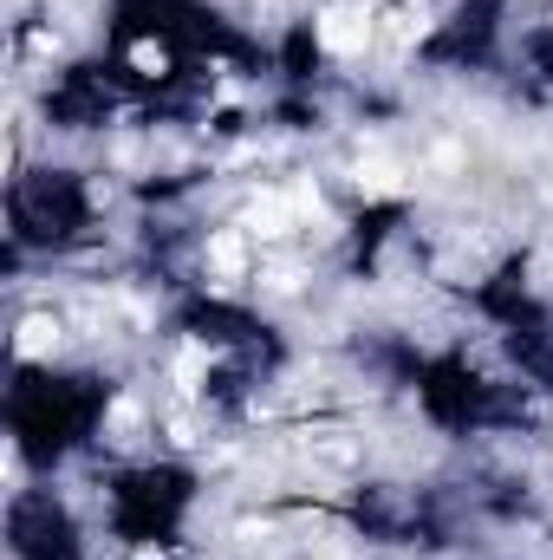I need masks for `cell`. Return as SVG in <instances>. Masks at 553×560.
<instances>
[{"label":"cell","instance_id":"6da1fadb","mask_svg":"<svg viewBox=\"0 0 553 560\" xmlns=\"http://www.w3.org/2000/svg\"><path fill=\"white\" fill-rule=\"evenodd\" d=\"M313 39H319V52H332V59H365L372 39H378V20H372V7H326V13L313 20Z\"/></svg>","mask_w":553,"mask_h":560}]
</instances>
